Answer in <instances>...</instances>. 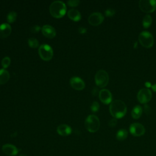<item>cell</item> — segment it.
Returning <instances> with one entry per match:
<instances>
[{
    "label": "cell",
    "mask_w": 156,
    "mask_h": 156,
    "mask_svg": "<svg viewBox=\"0 0 156 156\" xmlns=\"http://www.w3.org/2000/svg\"><path fill=\"white\" fill-rule=\"evenodd\" d=\"M109 110L111 115L115 118L119 119L126 115L127 107L123 101L121 100H115L111 102Z\"/></svg>",
    "instance_id": "cell-1"
},
{
    "label": "cell",
    "mask_w": 156,
    "mask_h": 156,
    "mask_svg": "<svg viewBox=\"0 0 156 156\" xmlns=\"http://www.w3.org/2000/svg\"><path fill=\"white\" fill-rule=\"evenodd\" d=\"M66 6L65 4L61 1H55L52 2L49 7L51 15L57 18L63 16L66 13Z\"/></svg>",
    "instance_id": "cell-2"
},
{
    "label": "cell",
    "mask_w": 156,
    "mask_h": 156,
    "mask_svg": "<svg viewBox=\"0 0 156 156\" xmlns=\"http://www.w3.org/2000/svg\"><path fill=\"white\" fill-rule=\"evenodd\" d=\"M85 126L90 132H97L100 127V121L98 116L94 115H90L85 121Z\"/></svg>",
    "instance_id": "cell-3"
},
{
    "label": "cell",
    "mask_w": 156,
    "mask_h": 156,
    "mask_svg": "<svg viewBox=\"0 0 156 156\" xmlns=\"http://www.w3.org/2000/svg\"><path fill=\"white\" fill-rule=\"evenodd\" d=\"M140 44L147 48H151L154 44V38L152 35L147 31L141 32L138 37Z\"/></svg>",
    "instance_id": "cell-4"
},
{
    "label": "cell",
    "mask_w": 156,
    "mask_h": 156,
    "mask_svg": "<svg viewBox=\"0 0 156 156\" xmlns=\"http://www.w3.org/2000/svg\"><path fill=\"white\" fill-rule=\"evenodd\" d=\"M94 80H95L96 84L98 87L101 88L105 87L108 83V80H109L108 74L104 70H102V69L99 70L95 75Z\"/></svg>",
    "instance_id": "cell-5"
},
{
    "label": "cell",
    "mask_w": 156,
    "mask_h": 156,
    "mask_svg": "<svg viewBox=\"0 0 156 156\" xmlns=\"http://www.w3.org/2000/svg\"><path fill=\"white\" fill-rule=\"evenodd\" d=\"M38 53L40 57L45 61L50 60L53 56L52 48L47 44H43L40 46Z\"/></svg>",
    "instance_id": "cell-6"
},
{
    "label": "cell",
    "mask_w": 156,
    "mask_h": 156,
    "mask_svg": "<svg viewBox=\"0 0 156 156\" xmlns=\"http://www.w3.org/2000/svg\"><path fill=\"white\" fill-rule=\"evenodd\" d=\"M140 9L146 13H151L156 9V1L155 0H141L139 1Z\"/></svg>",
    "instance_id": "cell-7"
},
{
    "label": "cell",
    "mask_w": 156,
    "mask_h": 156,
    "mask_svg": "<svg viewBox=\"0 0 156 156\" xmlns=\"http://www.w3.org/2000/svg\"><path fill=\"white\" fill-rule=\"evenodd\" d=\"M152 98L151 91L147 88L141 89L137 94V99L138 101L142 104L148 102Z\"/></svg>",
    "instance_id": "cell-8"
},
{
    "label": "cell",
    "mask_w": 156,
    "mask_h": 156,
    "mask_svg": "<svg viewBox=\"0 0 156 156\" xmlns=\"http://www.w3.org/2000/svg\"><path fill=\"white\" fill-rule=\"evenodd\" d=\"M129 130L130 133L135 136H140L145 133V128L140 123H133L130 126Z\"/></svg>",
    "instance_id": "cell-9"
},
{
    "label": "cell",
    "mask_w": 156,
    "mask_h": 156,
    "mask_svg": "<svg viewBox=\"0 0 156 156\" xmlns=\"http://www.w3.org/2000/svg\"><path fill=\"white\" fill-rule=\"evenodd\" d=\"M104 16L101 13L94 12L92 13L88 17V22L93 26L99 25L104 21Z\"/></svg>",
    "instance_id": "cell-10"
},
{
    "label": "cell",
    "mask_w": 156,
    "mask_h": 156,
    "mask_svg": "<svg viewBox=\"0 0 156 156\" xmlns=\"http://www.w3.org/2000/svg\"><path fill=\"white\" fill-rule=\"evenodd\" d=\"M69 83L71 86L75 90H83L85 86L83 80L79 77H73L69 80Z\"/></svg>",
    "instance_id": "cell-11"
},
{
    "label": "cell",
    "mask_w": 156,
    "mask_h": 156,
    "mask_svg": "<svg viewBox=\"0 0 156 156\" xmlns=\"http://www.w3.org/2000/svg\"><path fill=\"white\" fill-rule=\"evenodd\" d=\"M99 99L105 104H108L112 102V96L110 91L107 89H102L99 93Z\"/></svg>",
    "instance_id": "cell-12"
},
{
    "label": "cell",
    "mask_w": 156,
    "mask_h": 156,
    "mask_svg": "<svg viewBox=\"0 0 156 156\" xmlns=\"http://www.w3.org/2000/svg\"><path fill=\"white\" fill-rule=\"evenodd\" d=\"M2 151L5 154L10 156H15L17 155L19 152V150L16 147L10 144H5L3 145Z\"/></svg>",
    "instance_id": "cell-13"
},
{
    "label": "cell",
    "mask_w": 156,
    "mask_h": 156,
    "mask_svg": "<svg viewBox=\"0 0 156 156\" xmlns=\"http://www.w3.org/2000/svg\"><path fill=\"white\" fill-rule=\"evenodd\" d=\"M43 34L48 38H52L56 35V31L55 29L48 24L44 25L41 28Z\"/></svg>",
    "instance_id": "cell-14"
},
{
    "label": "cell",
    "mask_w": 156,
    "mask_h": 156,
    "mask_svg": "<svg viewBox=\"0 0 156 156\" xmlns=\"http://www.w3.org/2000/svg\"><path fill=\"white\" fill-rule=\"evenodd\" d=\"M12 32V27L7 23H2L0 25V37L4 38L10 35Z\"/></svg>",
    "instance_id": "cell-15"
},
{
    "label": "cell",
    "mask_w": 156,
    "mask_h": 156,
    "mask_svg": "<svg viewBox=\"0 0 156 156\" xmlns=\"http://www.w3.org/2000/svg\"><path fill=\"white\" fill-rule=\"evenodd\" d=\"M57 132L61 136H68L71 133L72 129L66 124H60L57 127Z\"/></svg>",
    "instance_id": "cell-16"
},
{
    "label": "cell",
    "mask_w": 156,
    "mask_h": 156,
    "mask_svg": "<svg viewBox=\"0 0 156 156\" xmlns=\"http://www.w3.org/2000/svg\"><path fill=\"white\" fill-rule=\"evenodd\" d=\"M68 16L71 20L74 21H78L81 18V14L79 11L74 9H71L68 10Z\"/></svg>",
    "instance_id": "cell-17"
},
{
    "label": "cell",
    "mask_w": 156,
    "mask_h": 156,
    "mask_svg": "<svg viewBox=\"0 0 156 156\" xmlns=\"http://www.w3.org/2000/svg\"><path fill=\"white\" fill-rule=\"evenodd\" d=\"M10 78V74L8 71L5 69H0V84L5 83Z\"/></svg>",
    "instance_id": "cell-18"
},
{
    "label": "cell",
    "mask_w": 156,
    "mask_h": 156,
    "mask_svg": "<svg viewBox=\"0 0 156 156\" xmlns=\"http://www.w3.org/2000/svg\"><path fill=\"white\" fill-rule=\"evenodd\" d=\"M143 112V109L140 105H136L135 106L131 112V115L133 118L134 119H138Z\"/></svg>",
    "instance_id": "cell-19"
},
{
    "label": "cell",
    "mask_w": 156,
    "mask_h": 156,
    "mask_svg": "<svg viewBox=\"0 0 156 156\" xmlns=\"http://www.w3.org/2000/svg\"><path fill=\"white\" fill-rule=\"evenodd\" d=\"M128 136V132L126 129H122L119 130L116 134V138L119 141H122L124 140Z\"/></svg>",
    "instance_id": "cell-20"
},
{
    "label": "cell",
    "mask_w": 156,
    "mask_h": 156,
    "mask_svg": "<svg viewBox=\"0 0 156 156\" xmlns=\"http://www.w3.org/2000/svg\"><path fill=\"white\" fill-rule=\"evenodd\" d=\"M152 17L151 15H146L144 16L143 19V26L144 28H147L149 27L151 23H152Z\"/></svg>",
    "instance_id": "cell-21"
},
{
    "label": "cell",
    "mask_w": 156,
    "mask_h": 156,
    "mask_svg": "<svg viewBox=\"0 0 156 156\" xmlns=\"http://www.w3.org/2000/svg\"><path fill=\"white\" fill-rule=\"evenodd\" d=\"M16 17H17L16 12L14 11H11L7 15V20L9 23H12L16 20Z\"/></svg>",
    "instance_id": "cell-22"
},
{
    "label": "cell",
    "mask_w": 156,
    "mask_h": 156,
    "mask_svg": "<svg viewBox=\"0 0 156 156\" xmlns=\"http://www.w3.org/2000/svg\"><path fill=\"white\" fill-rule=\"evenodd\" d=\"M28 44L30 48H35L38 46V41L35 38L30 37L28 39Z\"/></svg>",
    "instance_id": "cell-23"
},
{
    "label": "cell",
    "mask_w": 156,
    "mask_h": 156,
    "mask_svg": "<svg viewBox=\"0 0 156 156\" xmlns=\"http://www.w3.org/2000/svg\"><path fill=\"white\" fill-rule=\"evenodd\" d=\"M10 62H11V60H10V57L6 56L2 58V60L1 61V65L4 68H6L10 65Z\"/></svg>",
    "instance_id": "cell-24"
},
{
    "label": "cell",
    "mask_w": 156,
    "mask_h": 156,
    "mask_svg": "<svg viewBox=\"0 0 156 156\" xmlns=\"http://www.w3.org/2000/svg\"><path fill=\"white\" fill-rule=\"evenodd\" d=\"M90 108L92 112H96L97 111H98L99 108V104L97 101H94L90 107Z\"/></svg>",
    "instance_id": "cell-25"
},
{
    "label": "cell",
    "mask_w": 156,
    "mask_h": 156,
    "mask_svg": "<svg viewBox=\"0 0 156 156\" xmlns=\"http://www.w3.org/2000/svg\"><path fill=\"white\" fill-rule=\"evenodd\" d=\"M80 1L79 0H69L67 1V4L71 7L77 6Z\"/></svg>",
    "instance_id": "cell-26"
},
{
    "label": "cell",
    "mask_w": 156,
    "mask_h": 156,
    "mask_svg": "<svg viewBox=\"0 0 156 156\" xmlns=\"http://www.w3.org/2000/svg\"><path fill=\"white\" fill-rule=\"evenodd\" d=\"M115 11L112 9H107L105 11V14L107 16H112L115 15Z\"/></svg>",
    "instance_id": "cell-27"
},
{
    "label": "cell",
    "mask_w": 156,
    "mask_h": 156,
    "mask_svg": "<svg viewBox=\"0 0 156 156\" xmlns=\"http://www.w3.org/2000/svg\"><path fill=\"white\" fill-rule=\"evenodd\" d=\"M117 124V120L116 118H113L110 119L108 122V126L111 127H114Z\"/></svg>",
    "instance_id": "cell-28"
},
{
    "label": "cell",
    "mask_w": 156,
    "mask_h": 156,
    "mask_svg": "<svg viewBox=\"0 0 156 156\" xmlns=\"http://www.w3.org/2000/svg\"><path fill=\"white\" fill-rule=\"evenodd\" d=\"M40 26H38V25H35L34 26L32 27L31 29H30V31L32 32V33H37L40 30Z\"/></svg>",
    "instance_id": "cell-29"
},
{
    "label": "cell",
    "mask_w": 156,
    "mask_h": 156,
    "mask_svg": "<svg viewBox=\"0 0 156 156\" xmlns=\"http://www.w3.org/2000/svg\"><path fill=\"white\" fill-rule=\"evenodd\" d=\"M91 93H92V94L93 96H96L98 94H99V90L98 88L96 87H93L92 91H91Z\"/></svg>",
    "instance_id": "cell-30"
},
{
    "label": "cell",
    "mask_w": 156,
    "mask_h": 156,
    "mask_svg": "<svg viewBox=\"0 0 156 156\" xmlns=\"http://www.w3.org/2000/svg\"><path fill=\"white\" fill-rule=\"evenodd\" d=\"M78 32L80 34H85L87 32V29L83 27H80L78 29Z\"/></svg>",
    "instance_id": "cell-31"
},
{
    "label": "cell",
    "mask_w": 156,
    "mask_h": 156,
    "mask_svg": "<svg viewBox=\"0 0 156 156\" xmlns=\"http://www.w3.org/2000/svg\"><path fill=\"white\" fill-rule=\"evenodd\" d=\"M144 112H145V113L146 114H149L150 113L151 108H150V107L147 105H145L144 106Z\"/></svg>",
    "instance_id": "cell-32"
},
{
    "label": "cell",
    "mask_w": 156,
    "mask_h": 156,
    "mask_svg": "<svg viewBox=\"0 0 156 156\" xmlns=\"http://www.w3.org/2000/svg\"><path fill=\"white\" fill-rule=\"evenodd\" d=\"M145 85H146V87L147 88H149V87H151L152 86L151 84V83L149 82H145Z\"/></svg>",
    "instance_id": "cell-33"
},
{
    "label": "cell",
    "mask_w": 156,
    "mask_h": 156,
    "mask_svg": "<svg viewBox=\"0 0 156 156\" xmlns=\"http://www.w3.org/2000/svg\"><path fill=\"white\" fill-rule=\"evenodd\" d=\"M151 88H152V90H153L154 91H156V83L152 85L151 86Z\"/></svg>",
    "instance_id": "cell-34"
},
{
    "label": "cell",
    "mask_w": 156,
    "mask_h": 156,
    "mask_svg": "<svg viewBox=\"0 0 156 156\" xmlns=\"http://www.w3.org/2000/svg\"><path fill=\"white\" fill-rule=\"evenodd\" d=\"M137 47V42L135 41L134 43V48H136Z\"/></svg>",
    "instance_id": "cell-35"
},
{
    "label": "cell",
    "mask_w": 156,
    "mask_h": 156,
    "mask_svg": "<svg viewBox=\"0 0 156 156\" xmlns=\"http://www.w3.org/2000/svg\"><path fill=\"white\" fill-rule=\"evenodd\" d=\"M19 156H27V155H26V154H20Z\"/></svg>",
    "instance_id": "cell-36"
}]
</instances>
